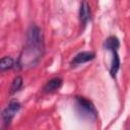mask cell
<instances>
[{
  "instance_id": "3",
  "label": "cell",
  "mask_w": 130,
  "mask_h": 130,
  "mask_svg": "<svg viewBox=\"0 0 130 130\" xmlns=\"http://www.w3.org/2000/svg\"><path fill=\"white\" fill-rule=\"evenodd\" d=\"M20 107H21V105L17 100H11L9 102L8 106L2 111V114H1L4 126H8L10 124V122L12 121L14 116L20 110Z\"/></svg>"
},
{
  "instance_id": "4",
  "label": "cell",
  "mask_w": 130,
  "mask_h": 130,
  "mask_svg": "<svg viewBox=\"0 0 130 130\" xmlns=\"http://www.w3.org/2000/svg\"><path fill=\"white\" fill-rule=\"evenodd\" d=\"M94 57H95V54L93 52L83 51V52H80L77 55H75V57L72 59L70 65H71V67H75V66H78V65H81L83 63H86L88 61L93 60Z\"/></svg>"
},
{
  "instance_id": "8",
  "label": "cell",
  "mask_w": 130,
  "mask_h": 130,
  "mask_svg": "<svg viewBox=\"0 0 130 130\" xmlns=\"http://www.w3.org/2000/svg\"><path fill=\"white\" fill-rule=\"evenodd\" d=\"M113 52V59H112V64H111V68H110V74L112 77H116L117 72L120 68V58L118 55L117 51H112Z\"/></svg>"
},
{
  "instance_id": "9",
  "label": "cell",
  "mask_w": 130,
  "mask_h": 130,
  "mask_svg": "<svg viewBox=\"0 0 130 130\" xmlns=\"http://www.w3.org/2000/svg\"><path fill=\"white\" fill-rule=\"evenodd\" d=\"M14 67V60L12 57L10 56H4L2 57L1 61H0V70L3 72L5 70L11 69Z\"/></svg>"
},
{
  "instance_id": "6",
  "label": "cell",
  "mask_w": 130,
  "mask_h": 130,
  "mask_svg": "<svg viewBox=\"0 0 130 130\" xmlns=\"http://www.w3.org/2000/svg\"><path fill=\"white\" fill-rule=\"evenodd\" d=\"M62 83H63V80H62L60 77L52 78V79L48 80L47 83L45 84V86H44V91H45L46 93L55 92V91H57V90L62 86Z\"/></svg>"
},
{
  "instance_id": "10",
  "label": "cell",
  "mask_w": 130,
  "mask_h": 130,
  "mask_svg": "<svg viewBox=\"0 0 130 130\" xmlns=\"http://www.w3.org/2000/svg\"><path fill=\"white\" fill-rule=\"evenodd\" d=\"M22 83H23L22 77L21 76H16L12 80V83H11V86H10V92L11 93H15L16 91H18L21 88Z\"/></svg>"
},
{
  "instance_id": "1",
  "label": "cell",
  "mask_w": 130,
  "mask_h": 130,
  "mask_svg": "<svg viewBox=\"0 0 130 130\" xmlns=\"http://www.w3.org/2000/svg\"><path fill=\"white\" fill-rule=\"evenodd\" d=\"M44 38L39 26L32 24L26 32V46L17 60V67L24 68L36 65L44 54Z\"/></svg>"
},
{
  "instance_id": "7",
  "label": "cell",
  "mask_w": 130,
  "mask_h": 130,
  "mask_svg": "<svg viewBox=\"0 0 130 130\" xmlns=\"http://www.w3.org/2000/svg\"><path fill=\"white\" fill-rule=\"evenodd\" d=\"M119 47H120V42H119L118 38L115 36H110L104 42V48L107 50L117 51L119 49Z\"/></svg>"
},
{
  "instance_id": "5",
  "label": "cell",
  "mask_w": 130,
  "mask_h": 130,
  "mask_svg": "<svg viewBox=\"0 0 130 130\" xmlns=\"http://www.w3.org/2000/svg\"><path fill=\"white\" fill-rule=\"evenodd\" d=\"M79 19H80V23L82 24L83 27L91 19L90 7H89V5H88V3H87L86 0H82L81 3H80V7H79Z\"/></svg>"
},
{
  "instance_id": "2",
  "label": "cell",
  "mask_w": 130,
  "mask_h": 130,
  "mask_svg": "<svg viewBox=\"0 0 130 130\" xmlns=\"http://www.w3.org/2000/svg\"><path fill=\"white\" fill-rule=\"evenodd\" d=\"M75 105L77 113L81 115V117L87 118L89 120H95L98 118V111L91 101L83 96H76Z\"/></svg>"
}]
</instances>
